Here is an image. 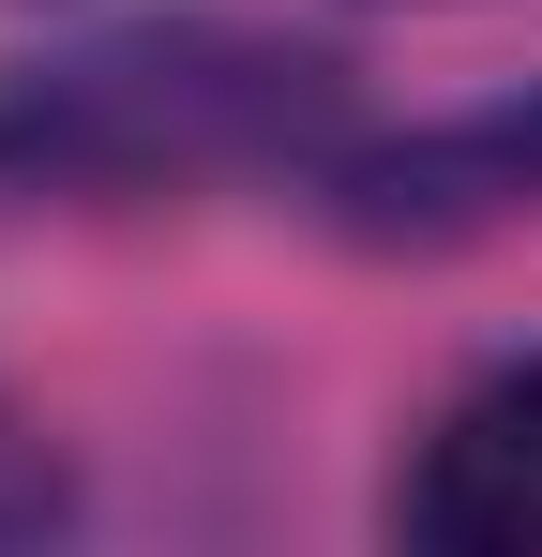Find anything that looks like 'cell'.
Instances as JSON below:
<instances>
[{
  "mask_svg": "<svg viewBox=\"0 0 542 557\" xmlns=\"http://www.w3.org/2000/svg\"><path fill=\"white\" fill-rule=\"evenodd\" d=\"M347 136H361L347 61L257 15H136L0 76V196H61V211H136V196L211 182L301 196Z\"/></svg>",
  "mask_w": 542,
  "mask_h": 557,
  "instance_id": "cell-1",
  "label": "cell"
},
{
  "mask_svg": "<svg viewBox=\"0 0 542 557\" xmlns=\"http://www.w3.org/2000/svg\"><path fill=\"white\" fill-rule=\"evenodd\" d=\"M301 211L332 242H361V257H497V242H542V76L452 106V121H361L301 182Z\"/></svg>",
  "mask_w": 542,
  "mask_h": 557,
  "instance_id": "cell-2",
  "label": "cell"
},
{
  "mask_svg": "<svg viewBox=\"0 0 542 557\" xmlns=\"http://www.w3.org/2000/svg\"><path fill=\"white\" fill-rule=\"evenodd\" d=\"M392 543L422 557H542V347L482 362L392 467Z\"/></svg>",
  "mask_w": 542,
  "mask_h": 557,
  "instance_id": "cell-3",
  "label": "cell"
},
{
  "mask_svg": "<svg viewBox=\"0 0 542 557\" xmlns=\"http://www.w3.org/2000/svg\"><path fill=\"white\" fill-rule=\"evenodd\" d=\"M76 528V453L0 392V543H61Z\"/></svg>",
  "mask_w": 542,
  "mask_h": 557,
  "instance_id": "cell-4",
  "label": "cell"
}]
</instances>
